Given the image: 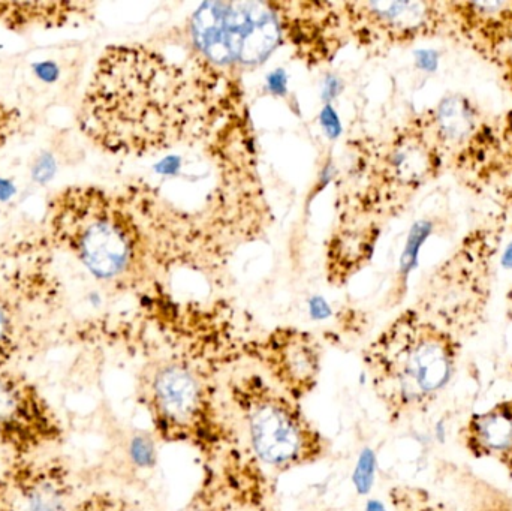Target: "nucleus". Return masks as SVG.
Wrapping results in <instances>:
<instances>
[{"label": "nucleus", "mask_w": 512, "mask_h": 511, "mask_svg": "<svg viewBox=\"0 0 512 511\" xmlns=\"http://www.w3.org/2000/svg\"><path fill=\"white\" fill-rule=\"evenodd\" d=\"M189 116L182 71L146 48L116 47L93 75L81 123L111 152L146 153L176 143Z\"/></svg>", "instance_id": "f257e3e1"}, {"label": "nucleus", "mask_w": 512, "mask_h": 511, "mask_svg": "<svg viewBox=\"0 0 512 511\" xmlns=\"http://www.w3.org/2000/svg\"><path fill=\"white\" fill-rule=\"evenodd\" d=\"M463 341L421 309L391 321L364 350L376 399L391 425L427 413L459 371Z\"/></svg>", "instance_id": "f03ea898"}, {"label": "nucleus", "mask_w": 512, "mask_h": 511, "mask_svg": "<svg viewBox=\"0 0 512 511\" xmlns=\"http://www.w3.org/2000/svg\"><path fill=\"white\" fill-rule=\"evenodd\" d=\"M138 399L164 443L191 447L207 461L240 444L227 398L213 375L191 360L164 357L144 366Z\"/></svg>", "instance_id": "7ed1b4c3"}, {"label": "nucleus", "mask_w": 512, "mask_h": 511, "mask_svg": "<svg viewBox=\"0 0 512 511\" xmlns=\"http://www.w3.org/2000/svg\"><path fill=\"white\" fill-rule=\"evenodd\" d=\"M225 398L246 449L265 471L288 473L330 455V441L295 401L258 371L231 375Z\"/></svg>", "instance_id": "20e7f679"}, {"label": "nucleus", "mask_w": 512, "mask_h": 511, "mask_svg": "<svg viewBox=\"0 0 512 511\" xmlns=\"http://www.w3.org/2000/svg\"><path fill=\"white\" fill-rule=\"evenodd\" d=\"M56 230L96 278L116 281L137 264V234L131 222L101 194H72L57 212Z\"/></svg>", "instance_id": "39448f33"}, {"label": "nucleus", "mask_w": 512, "mask_h": 511, "mask_svg": "<svg viewBox=\"0 0 512 511\" xmlns=\"http://www.w3.org/2000/svg\"><path fill=\"white\" fill-rule=\"evenodd\" d=\"M198 50L222 66H255L280 44V21L261 2H207L192 17Z\"/></svg>", "instance_id": "423d86ee"}, {"label": "nucleus", "mask_w": 512, "mask_h": 511, "mask_svg": "<svg viewBox=\"0 0 512 511\" xmlns=\"http://www.w3.org/2000/svg\"><path fill=\"white\" fill-rule=\"evenodd\" d=\"M267 471L240 444L207 461L186 511H282Z\"/></svg>", "instance_id": "0eeeda50"}, {"label": "nucleus", "mask_w": 512, "mask_h": 511, "mask_svg": "<svg viewBox=\"0 0 512 511\" xmlns=\"http://www.w3.org/2000/svg\"><path fill=\"white\" fill-rule=\"evenodd\" d=\"M258 372L274 387L297 402L315 392L322 369V353L310 336L300 332H276L249 354Z\"/></svg>", "instance_id": "6e6552de"}, {"label": "nucleus", "mask_w": 512, "mask_h": 511, "mask_svg": "<svg viewBox=\"0 0 512 511\" xmlns=\"http://www.w3.org/2000/svg\"><path fill=\"white\" fill-rule=\"evenodd\" d=\"M59 437V423L38 390L20 375L0 372V440L30 453Z\"/></svg>", "instance_id": "1a4fd4ad"}, {"label": "nucleus", "mask_w": 512, "mask_h": 511, "mask_svg": "<svg viewBox=\"0 0 512 511\" xmlns=\"http://www.w3.org/2000/svg\"><path fill=\"white\" fill-rule=\"evenodd\" d=\"M355 21L376 41L406 44L453 29L447 5L435 2L358 3Z\"/></svg>", "instance_id": "9d476101"}, {"label": "nucleus", "mask_w": 512, "mask_h": 511, "mask_svg": "<svg viewBox=\"0 0 512 511\" xmlns=\"http://www.w3.org/2000/svg\"><path fill=\"white\" fill-rule=\"evenodd\" d=\"M457 443L472 459L495 462L512 479V396L469 414Z\"/></svg>", "instance_id": "9b49d317"}, {"label": "nucleus", "mask_w": 512, "mask_h": 511, "mask_svg": "<svg viewBox=\"0 0 512 511\" xmlns=\"http://www.w3.org/2000/svg\"><path fill=\"white\" fill-rule=\"evenodd\" d=\"M15 498L24 511H68L72 488L69 474L54 461L36 464L26 462L12 471Z\"/></svg>", "instance_id": "f8f14e48"}, {"label": "nucleus", "mask_w": 512, "mask_h": 511, "mask_svg": "<svg viewBox=\"0 0 512 511\" xmlns=\"http://www.w3.org/2000/svg\"><path fill=\"white\" fill-rule=\"evenodd\" d=\"M453 30L499 45L512 39V2L445 3Z\"/></svg>", "instance_id": "ddd939ff"}, {"label": "nucleus", "mask_w": 512, "mask_h": 511, "mask_svg": "<svg viewBox=\"0 0 512 511\" xmlns=\"http://www.w3.org/2000/svg\"><path fill=\"white\" fill-rule=\"evenodd\" d=\"M427 128L442 153L444 150H457L480 131V114L466 96H447L430 113Z\"/></svg>", "instance_id": "4468645a"}, {"label": "nucleus", "mask_w": 512, "mask_h": 511, "mask_svg": "<svg viewBox=\"0 0 512 511\" xmlns=\"http://www.w3.org/2000/svg\"><path fill=\"white\" fill-rule=\"evenodd\" d=\"M448 479L465 511H512V495L501 486L459 465H447Z\"/></svg>", "instance_id": "2eb2a0df"}, {"label": "nucleus", "mask_w": 512, "mask_h": 511, "mask_svg": "<svg viewBox=\"0 0 512 511\" xmlns=\"http://www.w3.org/2000/svg\"><path fill=\"white\" fill-rule=\"evenodd\" d=\"M391 511H453L421 486L399 485L390 491Z\"/></svg>", "instance_id": "dca6fc26"}, {"label": "nucleus", "mask_w": 512, "mask_h": 511, "mask_svg": "<svg viewBox=\"0 0 512 511\" xmlns=\"http://www.w3.org/2000/svg\"><path fill=\"white\" fill-rule=\"evenodd\" d=\"M75 511H147L137 501L114 494H95L78 504Z\"/></svg>", "instance_id": "f3484780"}, {"label": "nucleus", "mask_w": 512, "mask_h": 511, "mask_svg": "<svg viewBox=\"0 0 512 511\" xmlns=\"http://www.w3.org/2000/svg\"><path fill=\"white\" fill-rule=\"evenodd\" d=\"M11 317L0 302V365L5 362L11 348Z\"/></svg>", "instance_id": "a211bd4d"}, {"label": "nucleus", "mask_w": 512, "mask_h": 511, "mask_svg": "<svg viewBox=\"0 0 512 511\" xmlns=\"http://www.w3.org/2000/svg\"><path fill=\"white\" fill-rule=\"evenodd\" d=\"M15 503L17 498L11 480L9 477H0V511H15Z\"/></svg>", "instance_id": "6ab92c4d"}, {"label": "nucleus", "mask_w": 512, "mask_h": 511, "mask_svg": "<svg viewBox=\"0 0 512 511\" xmlns=\"http://www.w3.org/2000/svg\"><path fill=\"white\" fill-rule=\"evenodd\" d=\"M9 126H11V114L6 110L5 105L0 104V146L8 135Z\"/></svg>", "instance_id": "aec40b11"}, {"label": "nucleus", "mask_w": 512, "mask_h": 511, "mask_svg": "<svg viewBox=\"0 0 512 511\" xmlns=\"http://www.w3.org/2000/svg\"><path fill=\"white\" fill-rule=\"evenodd\" d=\"M510 374H511V377H512V362H511V365H510Z\"/></svg>", "instance_id": "412c9836"}]
</instances>
